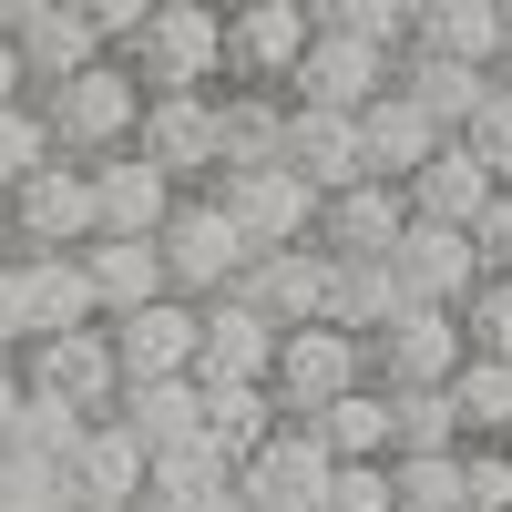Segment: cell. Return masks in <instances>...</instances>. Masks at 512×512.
<instances>
[{
    "mask_svg": "<svg viewBox=\"0 0 512 512\" xmlns=\"http://www.w3.org/2000/svg\"><path fill=\"white\" fill-rule=\"evenodd\" d=\"M410 195L400 185H349V195H328V226H318V246L338 256V267H390V256L410 246Z\"/></svg>",
    "mask_w": 512,
    "mask_h": 512,
    "instance_id": "17",
    "label": "cell"
},
{
    "mask_svg": "<svg viewBox=\"0 0 512 512\" xmlns=\"http://www.w3.org/2000/svg\"><path fill=\"white\" fill-rule=\"evenodd\" d=\"M62 512H82V502H62Z\"/></svg>",
    "mask_w": 512,
    "mask_h": 512,
    "instance_id": "47",
    "label": "cell"
},
{
    "mask_svg": "<svg viewBox=\"0 0 512 512\" xmlns=\"http://www.w3.org/2000/svg\"><path fill=\"white\" fill-rule=\"evenodd\" d=\"M21 379H31V400H52V410H72V420H113L123 410V359H113V328H72V338H41V349L21 359Z\"/></svg>",
    "mask_w": 512,
    "mask_h": 512,
    "instance_id": "7",
    "label": "cell"
},
{
    "mask_svg": "<svg viewBox=\"0 0 512 512\" xmlns=\"http://www.w3.org/2000/svg\"><path fill=\"white\" fill-rule=\"evenodd\" d=\"M62 482H72L82 512H144V492H154V451L123 431V420H93V431H82V451L62 461Z\"/></svg>",
    "mask_w": 512,
    "mask_h": 512,
    "instance_id": "15",
    "label": "cell"
},
{
    "mask_svg": "<svg viewBox=\"0 0 512 512\" xmlns=\"http://www.w3.org/2000/svg\"><path fill=\"white\" fill-rule=\"evenodd\" d=\"M123 62L144 93H226V11L216 0H154V21Z\"/></svg>",
    "mask_w": 512,
    "mask_h": 512,
    "instance_id": "2",
    "label": "cell"
},
{
    "mask_svg": "<svg viewBox=\"0 0 512 512\" xmlns=\"http://www.w3.org/2000/svg\"><path fill=\"white\" fill-rule=\"evenodd\" d=\"M11 256H82L103 246V205H93V164H41V175L0 205Z\"/></svg>",
    "mask_w": 512,
    "mask_h": 512,
    "instance_id": "5",
    "label": "cell"
},
{
    "mask_svg": "<svg viewBox=\"0 0 512 512\" xmlns=\"http://www.w3.org/2000/svg\"><path fill=\"white\" fill-rule=\"evenodd\" d=\"M328 512H400L390 461H338V492H328Z\"/></svg>",
    "mask_w": 512,
    "mask_h": 512,
    "instance_id": "40",
    "label": "cell"
},
{
    "mask_svg": "<svg viewBox=\"0 0 512 512\" xmlns=\"http://www.w3.org/2000/svg\"><path fill=\"white\" fill-rule=\"evenodd\" d=\"M277 410L287 420H328L338 400H359V390H379L369 379V338H349V328H297L287 349H277Z\"/></svg>",
    "mask_w": 512,
    "mask_h": 512,
    "instance_id": "6",
    "label": "cell"
},
{
    "mask_svg": "<svg viewBox=\"0 0 512 512\" xmlns=\"http://www.w3.org/2000/svg\"><path fill=\"white\" fill-rule=\"evenodd\" d=\"M256 318H267L277 338H297V328H328V308H338V256L328 246H287V256H256V277L236 287Z\"/></svg>",
    "mask_w": 512,
    "mask_h": 512,
    "instance_id": "13",
    "label": "cell"
},
{
    "mask_svg": "<svg viewBox=\"0 0 512 512\" xmlns=\"http://www.w3.org/2000/svg\"><path fill=\"white\" fill-rule=\"evenodd\" d=\"M31 103H41V123H52L62 164H113V154H134L154 93L134 82V62H93V72H72V82H52V93H31Z\"/></svg>",
    "mask_w": 512,
    "mask_h": 512,
    "instance_id": "1",
    "label": "cell"
},
{
    "mask_svg": "<svg viewBox=\"0 0 512 512\" xmlns=\"http://www.w3.org/2000/svg\"><path fill=\"white\" fill-rule=\"evenodd\" d=\"M390 431H400V461L472 451V441H461V400L451 390H390Z\"/></svg>",
    "mask_w": 512,
    "mask_h": 512,
    "instance_id": "34",
    "label": "cell"
},
{
    "mask_svg": "<svg viewBox=\"0 0 512 512\" xmlns=\"http://www.w3.org/2000/svg\"><path fill=\"white\" fill-rule=\"evenodd\" d=\"M461 144H472V154L492 164V175L512 185V72H502V93L482 103V123H472V134H461Z\"/></svg>",
    "mask_w": 512,
    "mask_h": 512,
    "instance_id": "41",
    "label": "cell"
},
{
    "mask_svg": "<svg viewBox=\"0 0 512 512\" xmlns=\"http://www.w3.org/2000/svg\"><path fill=\"white\" fill-rule=\"evenodd\" d=\"M390 267H400V287H410V308H472V287L492 277L482 267V246L472 236H451V226H410V246L390 256Z\"/></svg>",
    "mask_w": 512,
    "mask_h": 512,
    "instance_id": "20",
    "label": "cell"
},
{
    "mask_svg": "<svg viewBox=\"0 0 512 512\" xmlns=\"http://www.w3.org/2000/svg\"><path fill=\"white\" fill-rule=\"evenodd\" d=\"M400 318H410V287H400V267H338V308H328V328L379 338V328H400Z\"/></svg>",
    "mask_w": 512,
    "mask_h": 512,
    "instance_id": "32",
    "label": "cell"
},
{
    "mask_svg": "<svg viewBox=\"0 0 512 512\" xmlns=\"http://www.w3.org/2000/svg\"><path fill=\"white\" fill-rule=\"evenodd\" d=\"M0 267H11V226H0Z\"/></svg>",
    "mask_w": 512,
    "mask_h": 512,
    "instance_id": "46",
    "label": "cell"
},
{
    "mask_svg": "<svg viewBox=\"0 0 512 512\" xmlns=\"http://www.w3.org/2000/svg\"><path fill=\"white\" fill-rule=\"evenodd\" d=\"M472 246H482V267H492V277H512V185L492 195V216L472 226Z\"/></svg>",
    "mask_w": 512,
    "mask_h": 512,
    "instance_id": "42",
    "label": "cell"
},
{
    "mask_svg": "<svg viewBox=\"0 0 512 512\" xmlns=\"http://www.w3.org/2000/svg\"><path fill=\"white\" fill-rule=\"evenodd\" d=\"M287 175H297V185H318V195H349V185H369L359 113H308V103H297V123H287Z\"/></svg>",
    "mask_w": 512,
    "mask_h": 512,
    "instance_id": "22",
    "label": "cell"
},
{
    "mask_svg": "<svg viewBox=\"0 0 512 512\" xmlns=\"http://www.w3.org/2000/svg\"><path fill=\"white\" fill-rule=\"evenodd\" d=\"M164 267H175V297H195V308H216V297H236L256 277V246L226 216V195H185L175 205V226H164Z\"/></svg>",
    "mask_w": 512,
    "mask_h": 512,
    "instance_id": "4",
    "label": "cell"
},
{
    "mask_svg": "<svg viewBox=\"0 0 512 512\" xmlns=\"http://www.w3.org/2000/svg\"><path fill=\"white\" fill-rule=\"evenodd\" d=\"M390 482H400V512H472L461 451H431V461H390Z\"/></svg>",
    "mask_w": 512,
    "mask_h": 512,
    "instance_id": "37",
    "label": "cell"
},
{
    "mask_svg": "<svg viewBox=\"0 0 512 512\" xmlns=\"http://www.w3.org/2000/svg\"><path fill=\"white\" fill-rule=\"evenodd\" d=\"M400 93L431 113L441 134H472V123H482V103L502 93V72H472V62H431V52H410V62H400Z\"/></svg>",
    "mask_w": 512,
    "mask_h": 512,
    "instance_id": "28",
    "label": "cell"
},
{
    "mask_svg": "<svg viewBox=\"0 0 512 512\" xmlns=\"http://www.w3.org/2000/svg\"><path fill=\"white\" fill-rule=\"evenodd\" d=\"M328 492H338V451L308 420H287L256 461H236V502L246 512H328Z\"/></svg>",
    "mask_w": 512,
    "mask_h": 512,
    "instance_id": "9",
    "label": "cell"
},
{
    "mask_svg": "<svg viewBox=\"0 0 512 512\" xmlns=\"http://www.w3.org/2000/svg\"><path fill=\"white\" fill-rule=\"evenodd\" d=\"M21 420H31V379H21V369H0V451L21 441Z\"/></svg>",
    "mask_w": 512,
    "mask_h": 512,
    "instance_id": "43",
    "label": "cell"
},
{
    "mask_svg": "<svg viewBox=\"0 0 512 512\" xmlns=\"http://www.w3.org/2000/svg\"><path fill=\"white\" fill-rule=\"evenodd\" d=\"M277 349H287V338L256 318L246 297H216V308H205V369H195V379H205V390H216V379L267 390V379H277Z\"/></svg>",
    "mask_w": 512,
    "mask_h": 512,
    "instance_id": "23",
    "label": "cell"
},
{
    "mask_svg": "<svg viewBox=\"0 0 512 512\" xmlns=\"http://www.w3.org/2000/svg\"><path fill=\"white\" fill-rule=\"evenodd\" d=\"M11 103H31V62H21V41L0 31V113H11Z\"/></svg>",
    "mask_w": 512,
    "mask_h": 512,
    "instance_id": "44",
    "label": "cell"
},
{
    "mask_svg": "<svg viewBox=\"0 0 512 512\" xmlns=\"http://www.w3.org/2000/svg\"><path fill=\"white\" fill-rule=\"evenodd\" d=\"M0 31L21 41L31 93H52V82H72V72L113 62V52H103V31H93V0H11V11H0Z\"/></svg>",
    "mask_w": 512,
    "mask_h": 512,
    "instance_id": "10",
    "label": "cell"
},
{
    "mask_svg": "<svg viewBox=\"0 0 512 512\" xmlns=\"http://www.w3.org/2000/svg\"><path fill=\"white\" fill-rule=\"evenodd\" d=\"M318 52V0H236L226 11V93H297Z\"/></svg>",
    "mask_w": 512,
    "mask_h": 512,
    "instance_id": "3",
    "label": "cell"
},
{
    "mask_svg": "<svg viewBox=\"0 0 512 512\" xmlns=\"http://www.w3.org/2000/svg\"><path fill=\"white\" fill-rule=\"evenodd\" d=\"M82 267H93L103 328H113V318H144V308H164V297H175V267H164V246H134V236L82 246Z\"/></svg>",
    "mask_w": 512,
    "mask_h": 512,
    "instance_id": "25",
    "label": "cell"
},
{
    "mask_svg": "<svg viewBox=\"0 0 512 512\" xmlns=\"http://www.w3.org/2000/svg\"><path fill=\"white\" fill-rule=\"evenodd\" d=\"M308 431H318L338 461H400V431H390V390H359V400H338L328 420H308Z\"/></svg>",
    "mask_w": 512,
    "mask_h": 512,
    "instance_id": "33",
    "label": "cell"
},
{
    "mask_svg": "<svg viewBox=\"0 0 512 512\" xmlns=\"http://www.w3.org/2000/svg\"><path fill=\"white\" fill-rule=\"evenodd\" d=\"M123 431H134L154 461L164 451H185V441H205V390H195V379H154V390H123Z\"/></svg>",
    "mask_w": 512,
    "mask_h": 512,
    "instance_id": "30",
    "label": "cell"
},
{
    "mask_svg": "<svg viewBox=\"0 0 512 512\" xmlns=\"http://www.w3.org/2000/svg\"><path fill=\"white\" fill-rule=\"evenodd\" d=\"M461 338H472V359H502V369H512V277H482V287H472Z\"/></svg>",
    "mask_w": 512,
    "mask_h": 512,
    "instance_id": "38",
    "label": "cell"
},
{
    "mask_svg": "<svg viewBox=\"0 0 512 512\" xmlns=\"http://www.w3.org/2000/svg\"><path fill=\"white\" fill-rule=\"evenodd\" d=\"M410 52H431V62H472V72H502V0H420Z\"/></svg>",
    "mask_w": 512,
    "mask_h": 512,
    "instance_id": "26",
    "label": "cell"
},
{
    "mask_svg": "<svg viewBox=\"0 0 512 512\" xmlns=\"http://www.w3.org/2000/svg\"><path fill=\"white\" fill-rule=\"evenodd\" d=\"M216 103H226V93H154V103H144V134H134V154H144V164H164V175H175L185 195H216V185H226Z\"/></svg>",
    "mask_w": 512,
    "mask_h": 512,
    "instance_id": "8",
    "label": "cell"
},
{
    "mask_svg": "<svg viewBox=\"0 0 512 512\" xmlns=\"http://www.w3.org/2000/svg\"><path fill=\"white\" fill-rule=\"evenodd\" d=\"M461 359H472V338H461L451 308H410L400 328L369 338V379H379V390H451Z\"/></svg>",
    "mask_w": 512,
    "mask_h": 512,
    "instance_id": "12",
    "label": "cell"
},
{
    "mask_svg": "<svg viewBox=\"0 0 512 512\" xmlns=\"http://www.w3.org/2000/svg\"><path fill=\"white\" fill-rule=\"evenodd\" d=\"M502 72H512V0H502Z\"/></svg>",
    "mask_w": 512,
    "mask_h": 512,
    "instance_id": "45",
    "label": "cell"
},
{
    "mask_svg": "<svg viewBox=\"0 0 512 512\" xmlns=\"http://www.w3.org/2000/svg\"><path fill=\"white\" fill-rule=\"evenodd\" d=\"M144 512H236V461L216 441H185V451H164L154 461V492Z\"/></svg>",
    "mask_w": 512,
    "mask_h": 512,
    "instance_id": "29",
    "label": "cell"
},
{
    "mask_svg": "<svg viewBox=\"0 0 512 512\" xmlns=\"http://www.w3.org/2000/svg\"><path fill=\"white\" fill-rule=\"evenodd\" d=\"M41 164H62L52 154V123H41V103H11V113H0V205H11Z\"/></svg>",
    "mask_w": 512,
    "mask_h": 512,
    "instance_id": "36",
    "label": "cell"
},
{
    "mask_svg": "<svg viewBox=\"0 0 512 512\" xmlns=\"http://www.w3.org/2000/svg\"><path fill=\"white\" fill-rule=\"evenodd\" d=\"M113 359H123L134 390L195 379L205 369V308H195V297H164V308H144V318H113Z\"/></svg>",
    "mask_w": 512,
    "mask_h": 512,
    "instance_id": "14",
    "label": "cell"
},
{
    "mask_svg": "<svg viewBox=\"0 0 512 512\" xmlns=\"http://www.w3.org/2000/svg\"><path fill=\"white\" fill-rule=\"evenodd\" d=\"M11 267H21V297H31V349L72 338V328H103V297H93L82 256H11Z\"/></svg>",
    "mask_w": 512,
    "mask_h": 512,
    "instance_id": "24",
    "label": "cell"
},
{
    "mask_svg": "<svg viewBox=\"0 0 512 512\" xmlns=\"http://www.w3.org/2000/svg\"><path fill=\"white\" fill-rule=\"evenodd\" d=\"M93 205H103V236L164 246V226H175L185 185L164 175V164H144V154H113V164H93Z\"/></svg>",
    "mask_w": 512,
    "mask_h": 512,
    "instance_id": "18",
    "label": "cell"
},
{
    "mask_svg": "<svg viewBox=\"0 0 512 512\" xmlns=\"http://www.w3.org/2000/svg\"><path fill=\"white\" fill-rule=\"evenodd\" d=\"M461 482H472V512H512V441H472Z\"/></svg>",
    "mask_w": 512,
    "mask_h": 512,
    "instance_id": "39",
    "label": "cell"
},
{
    "mask_svg": "<svg viewBox=\"0 0 512 512\" xmlns=\"http://www.w3.org/2000/svg\"><path fill=\"white\" fill-rule=\"evenodd\" d=\"M441 144H461V134H441L431 113H420L410 93H379L369 113H359V154H369V185H410L420 164H431Z\"/></svg>",
    "mask_w": 512,
    "mask_h": 512,
    "instance_id": "21",
    "label": "cell"
},
{
    "mask_svg": "<svg viewBox=\"0 0 512 512\" xmlns=\"http://www.w3.org/2000/svg\"><path fill=\"white\" fill-rule=\"evenodd\" d=\"M451 400H461V441H512V369L502 359H461Z\"/></svg>",
    "mask_w": 512,
    "mask_h": 512,
    "instance_id": "35",
    "label": "cell"
},
{
    "mask_svg": "<svg viewBox=\"0 0 512 512\" xmlns=\"http://www.w3.org/2000/svg\"><path fill=\"white\" fill-rule=\"evenodd\" d=\"M216 195H226V216L246 226V246H256V256L318 246V226H328V195H318V185H297L287 164H267V175H226Z\"/></svg>",
    "mask_w": 512,
    "mask_h": 512,
    "instance_id": "11",
    "label": "cell"
},
{
    "mask_svg": "<svg viewBox=\"0 0 512 512\" xmlns=\"http://www.w3.org/2000/svg\"><path fill=\"white\" fill-rule=\"evenodd\" d=\"M236 512H246V502H236Z\"/></svg>",
    "mask_w": 512,
    "mask_h": 512,
    "instance_id": "48",
    "label": "cell"
},
{
    "mask_svg": "<svg viewBox=\"0 0 512 512\" xmlns=\"http://www.w3.org/2000/svg\"><path fill=\"white\" fill-rule=\"evenodd\" d=\"M400 195H410V216H420V226H451V236H472V226L492 216L502 175H492V164H482L472 144H441V154L420 164V175H410Z\"/></svg>",
    "mask_w": 512,
    "mask_h": 512,
    "instance_id": "19",
    "label": "cell"
},
{
    "mask_svg": "<svg viewBox=\"0 0 512 512\" xmlns=\"http://www.w3.org/2000/svg\"><path fill=\"white\" fill-rule=\"evenodd\" d=\"M205 390V379H195ZM287 431V410H277V390H246V379H216V390H205V441H216L226 461H256Z\"/></svg>",
    "mask_w": 512,
    "mask_h": 512,
    "instance_id": "31",
    "label": "cell"
},
{
    "mask_svg": "<svg viewBox=\"0 0 512 512\" xmlns=\"http://www.w3.org/2000/svg\"><path fill=\"white\" fill-rule=\"evenodd\" d=\"M379 93H400V62L369 52V41L318 31V52L297 62V93H287V103H308V113H369Z\"/></svg>",
    "mask_w": 512,
    "mask_h": 512,
    "instance_id": "16",
    "label": "cell"
},
{
    "mask_svg": "<svg viewBox=\"0 0 512 512\" xmlns=\"http://www.w3.org/2000/svg\"><path fill=\"white\" fill-rule=\"evenodd\" d=\"M287 123H297L287 93H226V103H216L226 175H267V164H287Z\"/></svg>",
    "mask_w": 512,
    "mask_h": 512,
    "instance_id": "27",
    "label": "cell"
}]
</instances>
